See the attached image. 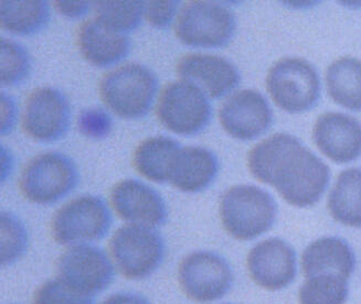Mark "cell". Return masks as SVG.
<instances>
[{
  "instance_id": "obj_1",
  "label": "cell",
  "mask_w": 361,
  "mask_h": 304,
  "mask_svg": "<svg viewBox=\"0 0 361 304\" xmlns=\"http://www.w3.org/2000/svg\"><path fill=\"white\" fill-rule=\"evenodd\" d=\"M247 167L257 180L274 186L298 208L314 205L329 181V167L288 134H273L252 148Z\"/></svg>"
},
{
  "instance_id": "obj_2",
  "label": "cell",
  "mask_w": 361,
  "mask_h": 304,
  "mask_svg": "<svg viewBox=\"0 0 361 304\" xmlns=\"http://www.w3.org/2000/svg\"><path fill=\"white\" fill-rule=\"evenodd\" d=\"M158 89L157 76L142 64H122L99 81V97L117 116L136 120L149 110Z\"/></svg>"
},
{
  "instance_id": "obj_3",
  "label": "cell",
  "mask_w": 361,
  "mask_h": 304,
  "mask_svg": "<svg viewBox=\"0 0 361 304\" xmlns=\"http://www.w3.org/2000/svg\"><path fill=\"white\" fill-rule=\"evenodd\" d=\"M278 213L269 193L253 185H235L220 200L219 214L226 233L238 241H250L269 231Z\"/></svg>"
},
{
  "instance_id": "obj_4",
  "label": "cell",
  "mask_w": 361,
  "mask_h": 304,
  "mask_svg": "<svg viewBox=\"0 0 361 304\" xmlns=\"http://www.w3.org/2000/svg\"><path fill=\"white\" fill-rule=\"evenodd\" d=\"M79 182V171L68 156L49 151L29 160L21 171L19 189L26 200L52 204L61 200Z\"/></svg>"
},
{
  "instance_id": "obj_5",
  "label": "cell",
  "mask_w": 361,
  "mask_h": 304,
  "mask_svg": "<svg viewBox=\"0 0 361 304\" xmlns=\"http://www.w3.org/2000/svg\"><path fill=\"white\" fill-rule=\"evenodd\" d=\"M117 270L132 280L147 278L161 266L165 243L154 228L128 224L118 228L109 243Z\"/></svg>"
},
{
  "instance_id": "obj_6",
  "label": "cell",
  "mask_w": 361,
  "mask_h": 304,
  "mask_svg": "<svg viewBox=\"0 0 361 304\" xmlns=\"http://www.w3.org/2000/svg\"><path fill=\"white\" fill-rule=\"evenodd\" d=\"M112 224L110 210L102 198L83 196L66 203L50 222V234L60 245H80L102 239Z\"/></svg>"
},
{
  "instance_id": "obj_7",
  "label": "cell",
  "mask_w": 361,
  "mask_h": 304,
  "mask_svg": "<svg viewBox=\"0 0 361 304\" xmlns=\"http://www.w3.org/2000/svg\"><path fill=\"white\" fill-rule=\"evenodd\" d=\"M173 30L186 46L219 48L231 40L235 19L232 11L220 4L189 1L179 11Z\"/></svg>"
},
{
  "instance_id": "obj_8",
  "label": "cell",
  "mask_w": 361,
  "mask_h": 304,
  "mask_svg": "<svg viewBox=\"0 0 361 304\" xmlns=\"http://www.w3.org/2000/svg\"><path fill=\"white\" fill-rule=\"evenodd\" d=\"M267 89L275 104L288 113H302L316 104L321 84L312 64L300 58H284L273 64Z\"/></svg>"
},
{
  "instance_id": "obj_9",
  "label": "cell",
  "mask_w": 361,
  "mask_h": 304,
  "mask_svg": "<svg viewBox=\"0 0 361 304\" xmlns=\"http://www.w3.org/2000/svg\"><path fill=\"white\" fill-rule=\"evenodd\" d=\"M156 115L167 129L177 134L191 136L208 126L212 106L198 87L179 80L166 84L159 91Z\"/></svg>"
},
{
  "instance_id": "obj_10",
  "label": "cell",
  "mask_w": 361,
  "mask_h": 304,
  "mask_svg": "<svg viewBox=\"0 0 361 304\" xmlns=\"http://www.w3.org/2000/svg\"><path fill=\"white\" fill-rule=\"evenodd\" d=\"M229 264L212 251H195L181 260L178 281L189 299L199 303L216 301L231 288Z\"/></svg>"
},
{
  "instance_id": "obj_11",
  "label": "cell",
  "mask_w": 361,
  "mask_h": 304,
  "mask_svg": "<svg viewBox=\"0 0 361 304\" xmlns=\"http://www.w3.org/2000/svg\"><path fill=\"white\" fill-rule=\"evenodd\" d=\"M56 278L82 293L94 297L112 284L114 269L106 253L85 243L73 245L59 257Z\"/></svg>"
},
{
  "instance_id": "obj_12",
  "label": "cell",
  "mask_w": 361,
  "mask_h": 304,
  "mask_svg": "<svg viewBox=\"0 0 361 304\" xmlns=\"http://www.w3.org/2000/svg\"><path fill=\"white\" fill-rule=\"evenodd\" d=\"M70 120L69 101L54 87L35 89L25 101L21 126L27 136L37 141L60 139L69 128Z\"/></svg>"
},
{
  "instance_id": "obj_13",
  "label": "cell",
  "mask_w": 361,
  "mask_h": 304,
  "mask_svg": "<svg viewBox=\"0 0 361 304\" xmlns=\"http://www.w3.org/2000/svg\"><path fill=\"white\" fill-rule=\"evenodd\" d=\"M110 202L117 216L130 224L154 228L167 220V206L161 194L134 179L115 183L111 189Z\"/></svg>"
},
{
  "instance_id": "obj_14",
  "label": "cell",
  "mask_w": 361,
  "mask_h": 304,
  "mask_svg": "<svg viewBox=\"0 0 361 304\" xmlns=\"http://www.w3.org/2000/svg\"><path fill=\"white\" fill-rule=\"evenodd\" d=\"M247 267L257 286L267 290L283 289L295 278V251L282 239H265L250 251Z\"/></svg>"
},
{
  "instance_id": "obj_15",
  "label": "cell",
  "mask_w": 361,
  "mask_h": 304,
  "mask_svg": "<svg viewBox=\"0 0 361 304\" xmlns=\"http://www.w3.org/2000/svg\"><path fill=\"white\" fill-rule=\"evenodd\" d=\"M219 120L230 136L240 140L259 137L270 126L271 109L259 91L242 89L222 103Z\"/></svg>"
},
{
  "instance_id": "obj_16",
  "label": "cell",
  "mask_w": 361,
  "mask_h": 304,
  "mask_svg": "<svg viewBox=\"0 0 361 304\" xmlns=\"http://www.w3.org/2000/svg\"><path fill=\"white\" fill-rule=\"evenodd\" d=\"M176 72L179 79L192 84L212 99L228 94L240 81L237 68L226 58L214 54H185L177 63Z\"/></svg>"
},
{
  "instance_id": "obj_17",
  "label": "cell",
  "mask_w": 361,
  "mask_h": 304,
  "mask_svg": "<svg viewBox=\"0 0 361 304\" xmlns=\"http://www.w3.org/2000/svg\"><path fill=\"white\" fill-rule=\"evenodd\" d=\"M313 139L318 149L335 163H349L361 155V124L348 115H321L314 126Z\"/></svg>"
},
{
  "instance_id": "obj_18",
  "label": "cell",
  "mask_w": 361,
  "mask_h": 304,
  "mask_svg": "<svg viewBox=\"0 0 361 304\" xmlns=\"http://www.w3.org/2000/svg\"><path fill=\"white\" fill-rule=\"evenodd\" d=\"M75 44L81 56L97 66L113 65L126 58L130 51L128 37L105 28L94 18L78 27Z\"/></svg>"
},
{
  "instance_id": "obj_19",
  "label": "cell",
  "mask_w": 361,
  "mask_h": 304,
  "mask_svg": "<svg viewBox=\"0 0 361 304\" xmlns=\"http://www.w3.org/2000/svg\"><path fill=\"white\" fill-rule=\"evenodd\" d=\"M218 173V160L210 150L202 147H180L173 157L168 182L187 193L206 190Z\"/></svg>"
},
{
  "instance_id": "obj_20",
  "label": "cell",
  "mask_w": 361,
  "mask_h": 304,
  "mask_svg": "<svg viewBox=\"0 0 361 304\" xmlns=\"http://www.w3.org/2000/svg\"><path fill=\"white\" fill-rule=\"evenodd\" d=\"M302 268L306 278L335 276L348 280L355 268L354 251L343 239L323 237L304 251Z\"/></svg>"
},
{
  "instance_id": "obj_21",
  "label": "cell",
  "mask_w": 361,
  "mask_h": 304,
  "mask_svg": "<svg viewBox=\"0 0 361 304\" xmlns=\"http://www.w3.org/2000/svg\"><path fill=\"white\" fill-rule=\"evenodd\" d=\"M180 145L165 136L142 140L133 155V167L138 175L156 183L168 182L171 163Z\"/></svg>"
},
{
  "instance_id": "obj_22",
  "label": "cell",
  "mask_w": 361,
  "mask_h": 304,
  "mask_svg": "<svg viewBox=\"0 0 361 304\" xmlns=\"http://www.w3.org/2000/svg\"><path fill=\"white\" fill-rule=\"evenodd\" d=\"M326 87L337 104L351 110H361V61L338 58L327 68Z\"/></svg>"
},
{
  "instance_id": "obj_23",
  "label": "cell",
  "mask_w": 361,
  "mask_h": 304,
  "mask_svg": "<svg viewBox=\"0 0 361 304\" xmlns=\"http://www.w3.org/2000/svg\"><path fill=\"white\" fill-rule=\"evenodd\" d=\"M329 210L343 225L361 227V170L348 169L339 175L329 194Z\"/></svg>"
},
{
  "instance_id": "obj_24",
  "label": "cell",
  "mask_w": 361,
  "mask_h": 304,
  "mask_svg": "<svg viewBox=\"0 0 361 304\" xmlns=\"http://www.w3.org/2000/svg\"><path fill=\"white\" fill-rule=\"evenodd\" d=\"M1 28L19 36H31L44 29L50 20L46 1H1Z\"/></svg>"
},
{
  "instance_id": "obj_25",
  "label": "cell",
  "mask_w": 361,
  "mask_h": 304,
  "mask_svg": "<svg viewBox=\"0 0 361 304\" xmlns=\"http://www.w3.org/2000/svg\"><path fill=\"white\" fill-rule=\"evenodd\" d=\"M94 19L105 28L125 34L135 30L144 15L142 1H97Z\"/></svg>"
},
{
  "instance_id": "obj_26",
  "label": "cell",
  "mask_w": 361,
  "mask_h": 304,
  "mask_svg": "<svg viewBox=\"0 0 361 304\" xmlns=\"http://www.w3.org/2000/svg\"><path fill=\"white\" fill-rule=\"evenodd\" d=\"M348 298V280L341 277L306 278L300 289V304H345Z\"/></svg>"
},
{
  "instance_id": "obj_27",
  "label": "cell",
  "mask_w": 361,
  "mask_h": 304,
  "mask_svg": "<svg viewBox=\"0 0 361 304\" xmlns=\"http://www.w3.org/2000/svg\"><path fill=\"white\" fill-rule=\"evenodd\" d=\"M1 84L17 85L28 77L31 60L28 51L16 41L1 39Z\"/></svg>"
},
{
  "instance_id": "obj_28",
  "label": "cell",
  "mask_w": 361,
  "mask_h": 304,
  "mask_svg": "<svg viewBox=\"0 0 361 304\" xmlns=\"http://www.w3.org/2000/svg\"><path fill=\"white\" fill-rule=\"evenodd\" d=\"M28 247L26 227L17 216L1 213V265L13 264L23 257Z\"/></svg>"
},
{
  "instance_id": "obj_29",
  "label": "cell",
  "mask_w": 361,
  "mask_h": 304,
  "mask_svg": "<svg viewBox=\"0 0 361 304\" xmlns=\"http://www.w3.org/2000/svg\"><path fill=\"white\" fill-rule=\"evenodd\" d=\"M32 304H94V297L82 293L56 278L39 286L33 294Z\"/></svg>"
},
{
  "instance_id": "obj_30",
  "label": "cell",
  "mask_w": 361,
  "mask_h": 304,
  "mask_svg": "<svg viewBox=\"0 0 361 304\" xmlns=\"http://www.w3.org/2000/svg\"><path fill=\"white\" fill-rule=\"evenodd\" d=\"M113 122L110 115L101 108L84 109L78 117V128L85 137L102 139L110 134Z\"/></svg>"
},
{
  "instance_id": "obj_31",
  "label": "cell",
  "mask_w": 361,
  "mask_h": 304,
  "mask_svg": "<svg viewBox=\"0 0 361 304\" xmlns=\"http://www.w3.org/2000/svg\"><path fill=\"white\" fill-rule=\"evenodd\" d=\"M178 9V3L173 0L144 3V17L150 25L165 29L171 25Z\"/></svg>"
},
{
  "instance_id": "obj_32",
  "label": "cell",
  "mask_w": 361,
  "mask_h": 304,
  "mask_svg": "<svg viewBox=\"0 0 361 304\" xmlns=\"http://www.w3.org/2000/svg\"><path fill=\"white\" fill-rule=\"evenodd\" d=\"M54 9L66 18H81L90 9L87 1H56Z\"/></svg>"
},
{
  "instance_id": "obj_33",
  "label": "cell",
  "mask_w": 361,
  "mask_h": 304,
  "mask_svg": "<svg viewBox=\"0 0 361 304\" xmlns=\"http://www.w3.org/2000/svg\"><path fill=\"white\" fill-rule=\"evenodd\" d=\"M17 116L15 103L5 93L1 94V134H6L13 128Z\"/></svg>"
},
{
  "instance_id": "obj_34",
  "label": "cell",
  "mask_w": 361,
  "mask_h": 304,
  "mask_svg": "<svg viewBox=\"0 0 361 304\" xmlns=\"http://www.w3.org/2000/svg\"><path fill=\"white\" fill-rule=\"evenodd\" d=\"M102 304H149V302L140 294L116 293L107 298Z\"/></svg>"
}]
</instances>
